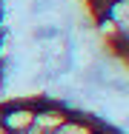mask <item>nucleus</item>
Here are the masks:
<instances>
[{"instance_id": "obj_1", "label": "nucleus", "mask_w": 129, "mask_h": 134, "mask_svg": "<svg viewBox=\"0 0 129 134\" xmlns=\"http://www.w3.org/2000/svg\"><path fill=\"white\" fill-rule=\"evenodd\" d=\"M0 134H123V129L57 97H17L0 103Z\"/></svg>"}, {"instance_id": "obj_2", "label": "nucleus", "mask_w": 129, "mask_h": 134, "mask_svg": "<svg viewBox=\"0 0 129 134\" xmlns=\"http://www.w3.org/2000/svg\"><path fill=\"white\" fill-rule=\"evenodd\" d=\"M106 3H112V0H89V9H92V14H95V17L103 12V6H106Z\"/></svg>"}]
</instances>
